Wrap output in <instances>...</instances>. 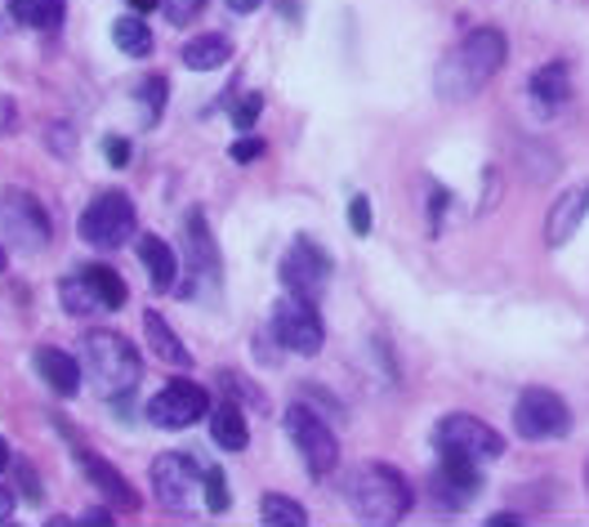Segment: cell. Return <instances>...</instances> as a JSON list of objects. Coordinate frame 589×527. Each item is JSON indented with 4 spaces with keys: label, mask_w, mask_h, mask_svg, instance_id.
Instances as JSON below:
<instances>
[{
    "label": "cell",
    "mask_w": 589,
    "mask_h": 527,
    "mask_svg": "<svg viewBox=\"0 0 589 527\" xmlns=\"http://www.w3.org/2000/svg\"><path fill=\"white\" fill-rule=\"evenodd\" d=\"M505 32L496 28H478V32H469L442 63H438V98L442 103H469L474 94L487 89V81L505 67Z\"/></svg>",
    "instance_id": "cell-1"
},
{
    "label": "cell",
    "mask_w": 589,
    "mask_h": 527,
    "mask_svg": "<svg viewBox=\"0 0 589 527\" xmlns=\"http://www.w3.org/2000/svg\"><path fill=\"white\" fill-rule=\"evenodd\" d=\"M81 371L90 380V389L98 398H126L139 376H144V362L135 354V345L116 331H85L81 336Z\"/></svg>",
    "instance_id": "cell-2"
},
{
    "label": "cell",
    "mask_w": 589,
    "mask_h": 527,
    "mask_svg": "<svg viewBox=\"0 0 589 527\" xmlns=\"http://www.w3.org/2000/svg\"><path fill=\"white\" fill-rule=\"evenodd\" d=\"M344 496H348L353 509H358V518H367V523H398L416 505L411 483L398 470H389V465H362V470H353Z\"/></svg>",
    "instance_id": "cell-3"
},
{
    "label": "cell",
    "mask_w": 589,
    "mask_h": 527,
    "mask_svg": "<svg viewBox=\"0 0 589 527\" xmlns=\"http://www.w3.org/2000/svg\"><path fill=\"white\" fill-rule=\"evenodd\" d=\"M81 242L85 246H98V251H116V246H126L130 233H135V201L126 192H98L90 205H85V215L76 224Z\"/></svg>",
    "instance_id": "cell-4"
},
{
    "label": "cell",
    "mask_w": 589,
    "mask_h": 527,
    "mask_svg": "<svg viewBox=\"0 0 589 527\" xmlns=\"http://www.w3.org/2000/svg\"><path fill=\"white\" fill-rule=\"evenodd\" d=\"M0 238H6L14 251H45L50 246V215L45 205L23 192V188H6L0 192Z\"/></svg>",
    "instance_id": "cell-5"
},
{
    "label": "cell",
    "mask_w": 589,
    "mask_h": 527,
    "mask_svg": "<svg viewBox=\"0 0 589 527\" xmlns=\"http://www.w3.org/2000/svg\"><path fill=\"white\" fill-rule=\"evenodd\" d=\"M433 443H438V456H469V461H496L505 452V439L487 425V420L469 415V411L442 415Z\"/></svg>",
    "instance_id": "cell-6"
},
{
    "label": "cell",
    "mask_w": 589,
    "mask_h": 527,
    "mask_svg": "<svg viewBox=\"0 0 589 527\" xmlns=\"http://www.w3.org/2000/svg\"><path fill=\"white\" fill-rule=\"evenodd\" d=\"M286 434H291V443H295V452L304 456V465H308V474H330L335 465H339V443H335V434H330V425L326 420L308 407V402H295V407H286Z\"/></svg>",
    "instance_id": "cell-7"
},
{
    "label": "cell",
    "mask_w": 589,
    "mask_h": 527,
    "mask_svg": "<svg viewBox=\"0 0 589 527\" xmlns=\"http://www.w3.org/2000/svg\"><path fill=\"white\" fill-rule=\"evenodd\" d=\"M514 430L527 443H549L571 430V411L554 389H523L514 402Z\"/></svg>",
    "instance_id": "cell-8"
},
{
    "label": "cell",
    "mask_w": 589,
    "mask_h": 527,
    "mask_svg": "<svg viewBox=\"0 0 589 527\" xmlns=\"http://www.w3.org/2000/svg\"><path fill=\"white\" fill-rule=\"evenodd\" d=\"M273 336H277V345L282 349H291V354H304V358H313L322 345H326V331H322V318H317V308H313V299H304V295H286V299H277L273 304Z\"/></svg>",
    "instance_id": "cell-9"
},
{
    "label": "cell",
    "mask_w": 589,
    "mask_h": 527,
    "mask_svg": "<svg viewBox=\"0 0 589 527\" xmlns=\"http://www.w3.org/2000/svg\"><path fill=\"white\" fill-rule=\"evenodd\" d=\"M206 407H210V398H206L201 384H192V380H170L161 393H152L148 420H152L157 430H188V425H197V420L206 415Z\"/></svg>",
    "instance_id": "cell-10"
},
{
    "label": "cell",
    "mask_w": 589,
    "mask_h": 527,
    "mask_svg": "<svg viewBox=\"0 0 589 527\" xmlns=\"http://www.w3.org/2000/svg\"><path fill=\"white\" fill-rule=\"evenodd\" d=\"M201 478H206V470L192 465V456L170 452V456L152 461V492L166 509H192V500L201 496Z\"/></svg>",
    "instance_id": "cell-11"
},
{
    "label": "cell",
    "mask_w": 589,
    "mask_h": 527,
    "mask_svg": "<svg viewBox=\"0 0 589 527\" xmlns=\"http://www.w3.org/2000/svg\"><path fill=\"white\" fill-rule=\"evenodd\" d=\"M478 492H483V474H478V461L469 456H442L429 478V496L438 509H464Z\"/></svg>",
    "instance_id": "cell-12"
},
{
    "label": "cell",
    "mask_w": 589,
    "mask_h": 527,
    "mask_svg": "<svg viewBox=\"0 0 589 527\" xmlns=\"http://www.w3.org/2000/svg\"><path fill=\"white\" fill-rule=\"evenodd\" d=\"M282 286L291 295H304V299H317L322 286L330 282V255L313 242H295L286 255H282Z\"/></svg>",
    "instance_id": "cell-13"
},
{
    "label": "cell",
    "mask_w": 589,
    "mask_h": 527,
    "mask_svg": "<svg viewBox=\"0 0 589 527\" xmlns=\"http://www.w3.org/2000/svg\"><path fill=\"white\" fill-rule=\"evenodd\" d=\"M585 215H589V183H576V188H567V192L554 201L549 220H545V242L558 251L562 242L576 238V229L585 224Z\"/></svg>",
    "instance_id": "cell-14"
},
{
    "label": "cell",
    "mask_w": 589,
    "mask_h": 527,
    "mask_svg": "<svg viewBox=\"0 0 589 527\" xmlns=\"http://www.w3.org/2000/svg\"><path fill=\"white\" fill-rule=\"evenodd\" d=\"M76 461H81V474L90 478V487H98L103 500L122 505V509H139V492H135L122 474H116V465H107L103 456H94V452H85V447H76Z\"/></svg>",
    "instance_id": "cell-15"
},
{
    "label": "cell",
    "mask_w": 589,
    "mask_h": 527,
    "mask_svg": "<svg viewBox=\"0 0 589 527\" xmlns=\"http://www.w3.org/2000/svg\"><path fill=\"white\" fill-rule=\"evenodd\" d=\"M32 367H36V376L54 389V393H63V398H72L76 389H81V358H72V354H63V349H54V345H41L36 354H32Z\"/></svg>",
    "instance_id": "cell-16"
},
{
    "label": "cell",
    "mask_w": 589,
    "mask_h": 527,
    "mask_svg": "<svg viewBox=\"0 0 589 527\" xmlns=\"http://www.w3.org/2000/svg\"><path fill=\"white\" fill-rule=\"evenodd\" d=\"M139 260L152 277V291H170L179 282V255L170 251V242H161L157 233H144L139 238Z\"/></svg>",
    "instance_id": "cell-17"
},
{
    "label": "cell",
    "mask_w": 589,
    "mask_h": 527,
    "mask_svg": "<svg viewBox=\"0 0 589 527\" xmlns=\"http://www.w3.org/2000/svg\"><path fill=\"white\" fill-rule=\"evenodd\" d=\"M210 439L223 447V452H242L251 443V430H246V415L238 402H219L210 411Z\"/></svg>",
    "instance_id": "cell-18"
},
{
    "label": "cell",
    "mask_w": 589,
    "mask_h": 527,
    "mask_svg": "<svg viewBox=\"0 0 589 527\" xmlns=\"http://www.w3.org/2000/svg\"><path fill=\"white\" fill-rule=\"evenodd\" d=\"M144 331H148V345H152V354L161 358V362H170V367H192V354H188V345L170 331V323L161 318V313H144Z\"/></svg>",
    "instance_id": "cell-19"
},
{
    "label": "cell",
    "mask_w": 589,
    "mask_h": 527,
    "mask_svg": "<svg viewBox=\"0 0 589 527\" xmlns=\"http://www.w3.org/2000/svg\"><path fill=\"white\" fill-rule=\"evenodd\" d=\"M532 98H536V108L540 113H554V108H562L567 103V94H571V81H567V67L562 63H549V67H540L536 76H532Z\"/></svg>",
    "instance_id": "cell-20"
},
{
    "label": "cell",
    "mask_w": 589,
    "mask_h": 527,
    "mask_svg": "<svg viewBox=\"0 0 589 527\" xmlns=\"http://www.w3.org/2000/svg\"><path fill=\"white\" fill-rule=\"evenodd\" d=\"M81 277H85V286L94 291L98 308H126L130 291H126V282H122V273H116V268H107V264H85Z\"/></svg>",
    "instance_id": "cell-21"
},
{
    "label": "cell",
    "mask_w": 589,
    "mask_h": 527,
    "mask_svg": "<svg viewBox=\"0 0 589 527\" xmlns=\"http://www.w3.org/2000/svg\"><path fill=\"white\" fill-rule=\"evenodd\" d=\"M228 59H232V41L219 36V32L192 36V41L183 45V63H188L192 72H214V67H223Z\"/></svg>",
    "instance_id": "cell-22"
},
{
    "label": "cell",
    "mask_w": 589,
    "mask_h": 527,
    "mask_svg": "<svg viewBox=\"0 0 589 527\" xmlns=\"http://www.w3.org/2000/svg\"><path fill=\"white\" fill-rule=\"evenodd\" d=\"M10 14L14 23L23 28H36V32H54L67 14V0H10Z\"/></svg>",
    "instance_id": "cell-23"
},
{
    "label": "cell",
    "mask_w": 589,
    "mask_h": 527,
    "mask_svg": "<svg viewBox=\"0 0 589 527\" xmlns=\"http://www.w3.org/2000/svg\"><path fill=\"white\" fill-rule=\"evenodd\" d=\"M112 41H116V50L130 54V59H148V54H152V32H148V23H144L139 14L116 19V23H112Z\"/></svg>",
    "instance_id": "cell-24"
},
{
    "label": "cell",
    "mask_w": 589,
    "mask_h": 527,
    "mask_svg": "<svg viewBox=\"0 0 589 527\" xmlns=\"http://www.w3.org/2000/svg\"><path fill=\"white\" fill-rule=\"evenodd\" d=\"M260 514H264V523H273V527H304V523H308L304 505H295L291 496H277V492H269V496H264Z\"/></svg>",
    "instance_id": "cell-25"
},
{
    "label": "cell",
    "mask_w": 589,
    "mask_h": 527,
    "mask_svg": "<svg viewBox=\"0 0 589 527\" xmlns=\"http://www.w3.org/2000/svg\"><path fill=\"white\" fill-rule=\"evenodd\" d=\"M59 299H63L67 313H76V318H85V313H98V299H94V291L85 286L81 273L67 277V282H59Z\"/></svg>",
    "instance_id": "cell-26"
},
{
    "label": "cell",
    "mask_w": 589,
    "mask_h": 527,
    "mask_svg": "<svg viewBox=\"0 0 589 527\" xmlns=\"http://www.w3.org/2000/svg\"><path fill=\"white\" fill-rule=\"evenodd\" d=\"M135 94L144 98V108H148V126H152V122L161 117V108H166V81H161V76H148Z\"/></svg>",
    "instance_id": "cell-27"
},
{
    "label": "cell",
    "mask_w": 589,
    "mask_h": 527,
    "mask_svg": "<svg viewBox=\"0 0 589 527\" xmlns=\"http://www.w3.org/2000/svg\"><path fill=\"white\" fill-rule=\"evenodd\" d=\"M201 492H206V505L214 509V514H223L228 509V483H223V470H206V478H201Z\"/></svg>",
    "instance_id": "cell-28"
},
{
    "label": "cell",
    "mask_w": 589,
    "mask_h": 527,
    "mask_svg": "<svg viewBox=\"0 0 589 527\" xmlns=\"http://www.w3.org/2000/svg\"><path fill=\"white\" fill-rule=\"evenodd\" d=\"M260 113H264V98H260V94H246V98H238V108H232V126H238V130H251V126L260 122Z\"/></svg>",
    "instance_id": "cell-29"
},
{
    "label": "cell",
    "mask_w": 589,
    "mask_h": 527,
    "mask_svg": "<svg viewBox=\"0 0 589 527\" xmlns=\"http://www.w3.org/2000/svg\"><path fill=\"white\" fill-rule=\"evenodd\" d=\"M348 224H353V233H358V238H367V233H371V201H367L362 192L348 201Z\"/></svg>",
    "instance_id": "cell-30"
},
{
    "label": "cell",
    "mask_w": 589,
    "mask_h": 527,
    "mask_svg": "<svg viewBox=\"0 0 589 527\" xmlns=\"http://www.w3.org/2000/svg\"><path fill=\"white\" fill-rule=\"evenodd\" d=\"M161 6H166V19L183 28V23H192V19L201 14V6H206V0H161Z\"/></svg>",
    "instance_id": "cell-31"
},
{
    "label": "cell",
    "mask_w": 589,
    "mask_h": 527,
    "mask_svg": "<svg viewBox=\"0 0 589 527\" xmlns=\"http://www.w3.org/2000/svg\"><path fill=\"white\" fill-rule=\"evenodd\" d=\"M260 152H264V139H255V135H246V139H238V144L228 148V157H232V161H255Z\"/></svg>",
    "instance_id": "cell-32"
},
{
    "label": "cell",
    "mask_w": 589,
    "mask_h": 527,
    "mask_svg": "<svg viewBox=\"0 0 589 527\" xmlns=\"http://www.w3.org/2000/svg\"><path fill=\"white\" fill-rule=\"evenodd\" d=\"M103 144H107V161H112L116 170H122V166H130V144H126L122 135H107Z\"/></svg>",
    "instance_id": "cell-33"
},
{
    "label": "cell",
    "mask_w": 589,
    "mask_h": 527,
    "mask_svg": "<svg viewBox=\"0 0 589 527\" xmlns=\"http://www.w3.org/2000/svg\"><path fill=\"white\" fill-rule=\"evenodd\" d=\"M19 487L32 496V500H41V478H36V470H28V465H19Z\"/></svg>",
    "instance_id": "cell-34"
},
{
    "label": "cell",
    "mask_w": 589,
    "mask_h": 527,
    "mask_svg": "<svg viewBox=\"0 0 589 527\" xmlns=\"http://www.w3.org/2000/svg\"><path fill=\"white\" fill-rule=\"evenodd\" d=\"M14 509H19L14 492H10V487H0V523H10V518H14Z\"/></svg>",
    "instance_id": "cell-35"
},
{
    "label": "cell",
    "mask_w": 589,
    "mask_h": 527,
    "mask_svg": "<svg viewBox=\"0 0 589 527\" xmlns=\"http://www.w3.org/2000/svg\"><path fill=\"white\" fill-rule=\"evenodd\" d=\"M14 126V103L10 98H0V135H6Z\"/></svg>",
    "instance_id": "cell-36"
},
{
    "label": "cell",
    "mask_w": 589,
    "mask_h": 527,
    "mask_svg": "<svg viewBox=\"0 0 589 527\" xmlns=\"http://www.w3.org/2000/svg\"><path fill=\"white\" fill-rule=\"evenodd\" d=\"M260 6H264V0H228V10H232V14H255Z\"/></svg>",
    "instance_id": "cell-37"
},
{
    "label": "cell",
    "mask_w": 589,
    "mask_h": 527,
    "mask_svg": "<svg viewBox=\"0 0 589 527\" xmlns=\"http://www.w3.org/2000/svg\"><path fill=\"white\" fill-rule=\"evenodd\" d=\"M126 6H130L135 14H148V10H157V6H161V0H126Z\"/></svg>",
    "instance_id": "cell-38"
},
{
    "label": "cell",
    "mask_w": 589,
    "mask_h": 527,
    "mask_svg": "<svg viewBox=\"0 0 589 527\" xmlns=\"http://www.w3.org/2000/svg\"><path fill=\"white\" fill-rule=\"evenodd\" d=\"M10 465H14V461H10V443H6V439H0V474H6Z\"/></svg>",
    "instance_id": "cell-39"
},
{
    "label": "cell",
    "mask_w": 589,
    "mask_h": 527,
    "mask_svg": "<svg viewBox=\"0 0 589 527\" xmlns=\"http://www.w3.org/2000/svg\"><path fill=\"white\" fill-rule=\"evenodd\" d=\"M85 523H112V514H107V509H90Z\"/></svg>",
    "instance_id": "cell-40"
},
{
    "label": "cell",
    "mask_w": 589,
    "mask_h": 527,
    "mask_svg": "<svg viewBox=\"0 0 589 527\" xmlns=\"http://www.w3.org/2000/svg\"><path fill=\"white\" fill-rule=\"evenodd\" d=\"M282 10H286V19H299V0H282Z\"/></svg>",
    "instance_id": "cell-41"
},
{
    "label": "cell",
    "mask_w": 589,
    "mask_h": 527,
    "mask_svg": "<svg viewBox=\"0 0 589 527\" xmlns=\"http://www.w3.org/2000/svg\"><path fill=\"white\" fill-rule=\"evenodd\" d=\"M585 487H589V461H585Z\"/></svg>",
    "instance_id": "cell-42"
},
{
    "label": "cell",
    "mask_w": 589,
    "mask_h": 527,
    "mask_svg": "<svg viewBox=\"0 0 589 527\" xmlns=\"http://www.w3.org/2000/svg\"><path fill=\"white\" fill-rule=\"evenodd\" d=\"M0 268H6V251H0Z\"/></svg>",
    "instance_id": "cell-43"
}]
</instances>
